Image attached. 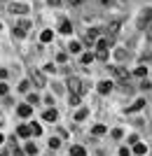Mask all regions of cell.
I'll return each mask as SVG.
<instances>
[{
  "label": "cell",
  "mask_w": 152,
  "mask_h": 156,
  "mask_svg": "<svg viewBox=\"0 0 152 156\" xmlns=\"http://www.w3.org/2000/svg\"><path fill=\"white\" fill-rule=\"evenodd\" d=\"M59 30H61V33H66V35H70V33H73V26H70V21H68V19H61Z\"/></svg>",
  "instance_id": "6"
},
{
  "label": "cell",
  "mask_w": 152,
  "mask_h": 156,
  "mask_svg": "<svg viewBox=\"0 0 152 156\" xmlns=\"http://www.w3.org/2000/svg\"><path fill=\"white\" fill-rule=\"evenodd\" d=\"M2 140H5V137H2V135H0V144H2Z\"/></svg>",
  "instance_id": "38"
},
{
  "label": "cell",
  "mask_w": 152,
  "mask_h": 156,
  "mask_svg": "<svg viewBox=\"0 0 152 156\" xmlns=\"http://www.w3.org/2000/svg\"><path fill=\"white\" fill-rule=\"evenodd\" d=\"M68 86H70V96H82V93H84V84H82V79H77V77L68 79Z\"/></svg>",
  "instance_id": "1"
},
{
  "label": "cell",
  "mask_w": 152,
  "mask_h": 156,
  "mask_svg": "<svg viewBox=\"0 0 152 156\" xmlns=\"http://www.w3.org/2000/svg\"><path fill=\"white\" fill-rule=\"evenodd\" d=\"M49 5H59V0H49Z\"/></svg>",
  "instance_id": "35"
},
{
  "label": "cell",
  "mask_w": 152,
  "mask_h": 156,
  "mask_svg": "<svg viewBox=\"0 0 152 156\" xmlns=\"http://www.w3.org/2000/svg\"><path fill=\"white\" fill-rule=\"evenodd\" d=\"M19 91H28V82H21V84H19Z\"/></svg>",
  "instance_id": "30"
},
{
  "label": "cell",
  "mask_w": 152,
  "mask_h": 156,
  "mask_svg": "<svg viewBox=\"0 0 152 156\" xmlns=\"http://www.w3.org/2000/svg\"><path fill=\"white\" fill-rule=\"evenodd\" d=\"M108 44H110L108 40H98V42H96V49H108Z\"/></svg>",
  "instance_id": "21"
},
{
  "label": "cell",
  "mask_w": 152,
  "mask_h": 156,
  "mask_svg": "<svg viewBox=\"0 0 152 156\" xmlns=\"http://www.w3.org/2000/svg\"><path fill=\"white\" fill-rule=\"evenodd\" d=\"M0 28H2V26H0Z\"/></svg>",
  "instance_id": "39"
},
{
  "label": "cell",
  "mask_w": 152,
  "mask_h": 156,
  "mask_svg": "<svg viewBox=\"0 0 152 156\" xmlns=\"http://www.w3.org/2000/svg\"><path fill=\"white\" fill-rule=\"evenodd\" d=\"M28 26H31L28 21H21L19 26H14V35H17V37H24V35H26V30H28Z\"/></svg>",
  "instance_id": "4"
},
{
  "label": "cell",
  "mask_w": 152,
  "mask_h": 156,
  "mask_svg": "<svg viewBox=\"0 0 152 156\" xmlns=\"http://www.w3.org/2000/svg\"><path fill=\"white\" fill-rule=\"evenodd\" d=\"M96 58L106 63V61H108V49H98V51H96Z\"/></svg>",
  "instance_id": "13"
},
{
  "label": "cell",
  "mask_w": 152,
  "mask_h": 156,
  "mask_svg": "<svg viewBox=\"0 0 152 156\" xmlns=\"http://www.w3.org/2000/svg\"><path fill=\"white\" fill-rule=\"evenodd\" d=\"M33 82L38 86H45V75H42L40 70H33Z\"/></svg>",
  "instance_id": "7"
},
{
  "label": "cell",
  "mask_w": 152,
  "mask_h": 156,
  "mask_svg": "<svg viewBox=\"0 0 152 156\" xmlns=\"http://www.w3.org/2000/svg\"><path fill=\"white\" fill-rule=\"evenodd\" d=\"M101 2H103V5H110V2H113V0H101Z\"/></svg>",
  "instance_id": "36"
},
{
  "label": "cell",
  "mask_w": 152,
  "mask_h": 156,
  "mask_svg": "<svg viewBox=\"0 0 152 156\" xmlns=\"http://www.w3.org/2000/svg\"><path fill=\"white\" fill-rule=\"evenodd\" d=\"M84 0H70V5H82Z\"/></svg>",
  "instance_id": "34"
},
{
  "label": "cell",
  "mask_w": 152,
  "mask_h": 156,
  "mask_svg": "<svg viewBox=\"0 0 152 156\" xmlns=\"http://www.w3.org/2000/svg\"><path fill=\"white\" fill-rule=\"evenodd\" d=\"M35 103H40V98L35 96V93H31V96H28V105H35Z\"/></svg>",
  "instance_id": "24"
},
{
  "label": "cell",
  "mask_w": 152,
  "mask_h": 156,
  "mask_svg": "<svg viewBox=\"0 0 152 156\" xmlns=\"http://www.w3.org/2000/svg\"><path fill=\"white\" fill-rule=\"evenodd\" d=\"M26 151H28V154H33V156H35V154H38V147H35V144L31 142V144H26Z\"/></svg>",
  "instance_id": "22"
},
{
  "label": "cell",
  "mask_w": 152,
  "mask_h": 156,
  "mask_svg": "<svg viewBox=\"0 0 152 156\" xmlns=\"http://www.w3.org/2000/svg\"><path fill=\"white\" fill-rule=\"evenodd\" d=\"M106 133V126H94V135H103Z\"/></svg>",
  "instance_id": "23"
},
{
  "label": "cell",
  "mask_w": 152,
  "mask_h": 156,
  "mask_svg": "<svg viewBox=\"0 0 152 156\" xmlns=\"http://www.w3.org/2000/svg\"><path fill=\"white\" fill-rule=\"evenodd\" d=\"M133 151H136L138 156H143L147 151V147H145V144H140V142H136V144H133Z\"/></svg>",
  "instance_id": "11"
},
{
  "label": "cell",
  "mask_w": 152,
  "mask_h": 156,
  "mask_svg": "<svg viewBox=\"0 0 152 156\" xmlns=\"http://www.w3.org/2000/svg\"><path fill=\"white\" fill-rule=\"evenodd\" d=\"M5 93H7V84H5V82H0V96H5Z\"/></svg>",
  "instance_id": "27"
},
{
  "label": "cell",
  "mask_w": 152,
  "mask_h": 156,
  "mask_svg": "<svg viewBox=\"0 0 152 156\" xmlns=\"http://www.w3.org/2000/svg\"><path fill=\"white\" fill-rule=\"evenodd\" d=\"M70 156H84V149H82V147H73V149H70Z\"/></svg>",
  "instance_id": "15"
},
{
  "label": "cell",
  "mask_w": 152,
  "mask_h": 156,
  "mask_svg": "<svg viewBox=\"0 0 152 156\" xmlns=\"http://www.w3.org/2000/svg\"><path fill=\"white\" fill-rule=\"evenodd\" d=\"M110 89H113V82H101L98 84V93H110Z\"/></svg>",
  "instance_id": "10"
},
{
  "label": "cell",
  "mask_w": 152,
  "mask_h": 156,
  "mask_svg": "<svg viewBox=\"0 0 152 156\" xmlns=\"http://www.w3.org/2000/svg\"><path fill=\"white\" fill-rule=\"evenodd\" d=\"M56 117H59V114H56V110H47L45 114H42V119H45V121H56Z\"/></svg>",
  "instance_id": "9"
},
{
  "label": "cell",
  "mask_w": 152,
  "mask_h": 156,
  "mask_svg": "<svg viewBox=\"0 0 152 156\" xmlns=\"http://www.w3.org/2000/svg\"><path fill=\"white\" fill-rule=\"evenodd\" d=\"M12 156H21V151H17V149H14V154Z\"/></svg>",
  "instance_id": "37"
},
{
  "label": "cell",
  "mask_w": 152,
  "mask_h": 156,
  "mask_svg": "<svg viewBox=\"0 0 152 156\" xmlns=\"http://www.w3.org/2000/svg\"><path fill=\"white\" fill-rule=\"evenodd\" d=\"M145 30H147V40H152V23H147Z\"/></svg>",
  "instance_id": "29"
},
{
  "label": "cell",
  "mask_w": 152,
  "mask_h": 156,
  "mask_svg": "<svg viewBox=\"0 0 152 156\" xmlns=\"http://www.w3.org/2000/svg\"><path fill=\"white\" fill-rule=\"evenodd\" d=\"M143 105H145V100H136V103H133V105H131V107H129L126 112H136V110H140Z\"/></svg>",
  "instance_id": "14"
},
{
  "label": "cell",
  "mask_w": 152,
  "mask_h": 156,
  "mask_svg": "<svg viewBox=\"0 0 152 156\" xmlns=\"http://www.w3.org/2000/svg\"><path fill=\"white\" fill-rule=\"evenodd\" d=\"M49 147H52V149H59V147H61V140H59V137H52V140H49Z\"/></svg>",
  "instance_id": "17"
},
{
  "label": "cell",
  "mask_w": 152,
  "mask_h": 156,
  "mask_svg": "<svg viewBox=\"0 0 152 156\" xmlns=\"http://www.w3.org/2000/svg\"><path fill=\"white\" fill-rule=\"evenodd\" d=\"M9 12H12V14H26L28 7L21 5V2H12V5H9Z\"/></svg>",
  "instance_id": "5"
},
{
  "label": "cell",
  "mask_w": 152,
  "mask_h": 156,
  "mask_svg": "<svg viewBox=\"0 0 152 156\" xmlns=\"http://www.w3.org/2000/svg\"><path fill=\"white\" fill-rule=\"evenodd\" d=\"M80 61H82L84 65H89V63L94 61V56H91V54H82V58H80Z\"/></svg>",
  "instance_id": "18"
},
{
  "label": "cell",
  "mask_w": 152,
  "mask_h": 156,
  "mask_svg": "<svg viewBox=\"0 0 152 156\" xmlns=\"http://www.w3.org/2000/svg\"><path fill=\"white\" fill-rule=\"evenodd\" d=\"M80 103V96H70V105H77Z\"/></svg>",
  "instance_id": "31"
},
{
  "label": "cell",
  "mask_w": 152,
  "mask_h": 156,
  "mask_svg": "<svg viewBox=\"0 0 152 156\" xmlns=\"http://www.w3.org/2000/svg\"><path fill=\"white\" fill-rule=\"evenodd\" d=\"M152 19V9H143V14L138 16V28H145V23H150Z\"/></svg>",
  "instance_id": "2"
},
{
  "label": "cell",
  "mask_w": 152,
  "mask_h": 156,
  "mask_svg": "<svg viewBox=\"0 0 152 156\" xmlns=\"http://www.w3.org/2000/svg\"><path fill=\"white\" fill-rule=\"evenodd\" d=\"M7 77V70H5V68H0V79H5Z\"/></svg>",
  "instance_id": "33"
},
{
  "label": "cell",
  "mask_w": 152,
  "mask_h": 156,
  "mask_svg": "<svg viewBox=\"0 0 152 156\" xmlns=\"http://www.w3.org/2000/svg\"><path fill=\"white\" fill-rule=\"evenodd\" d=\"M80 49H82V44H80V42H70V54H77Z\"/></svg>",
  "instance_id": "19"
},
{
  "label": "cell",
  "mask_w": 152,
  "mask_h": 156,
  "mask_svg": "<svg viewBox=\"0 0 152 156\" xmlns=\"http://www.w3.org/2000/svg\"><path fill=\"white\" fill-rule=\"evenodd\" d=\"M17 133H19L21 137H28V135H31V126H19V128H17Z\"/></svg>",
  "instance_id": "12"
},
{
  "label": "cell",
  "mask_w": 152,
  "mask_h": 156,
  "mask_svg": "<svg viewBox=\"0 0 152 156\" xmlns=\"http://www.w3.org/2000/svg\"><path fill=\"white\" fill-rule=\"evenodd\" d=\"M19 117H31V112H33V107L31 105H19Z\"/></svg>",
  "instance_id": "8"
},
{
  "label": "cell",
  "mask_w": 152,
  "mask_h": 156,
  "mask_svg": "<svg viewBox=\"0 0 152 156\" xmlns=\"http://www.w3.org/2000/svg\"><path fill=\"white\" fill-rule=\"evenodd\" d=\"M119 156H129V149H126V147H122V149H119Z\"/></svg>",
  "instance_id": "32"
},
{
  "label": "cell",
  "mask_w": 152,
  "mask_h": 156,
  "mask_svg": "<svg viewBox=\"0 0 152 156\" xmlns=\"http://www.w3.org/2000/svg\"><path fill=\"white\" fill-rule=\"evenodd\" d=\"M40 40H42V42H49V40H52V30H45L40 35Z\"/></svg>",
  "instance_id": "20"
},
{
  "label": "cell",
  "mask_w": 152,
  "mask_h": 156,
  "mask_svg": "<svg viewBox=\"0 0 152 156\" xmlns=\"http://www.w3.org/2000/svg\"><path fill=\"white\" fill-rule=\"evenodd\" d=\"M133 75H136V77H145V75H147V68H136Z\"/></svg>",
  "instance_id": "16"
},
{
  "label": "cell",
  "mask_w": 152,
  "mask_h": 156,
  "mask_svg": "<svg viewBox=\"0 0 152 156\" xmlns=\"http://www.w3.org/2000/svg\"><path fill=\"white\" fill-rule=\"evenodd\" d=\"M113 137H115V140H119V137H122V130L115 128V130H113Z\"/></svg>",
  "instance_id": "28"
},
{
  "label": "cell",
  "mask_w": 152,
  "mask_h": 156,
  "mask_svg": "<svg viewBox=\"0 0 152 156\" xmlns=\"http://www.w3.org/2000/svg\"><path fill=\"white\" fill-rule=\"evenodd\" d=\"M75 119H77V121H82V119H87V110H80L77 114H75Z\"/></svg>",
  "instance_id": "25"
},
{
  "label": "cell",
  "mask_w": 152,
  "mask_h": 156,
  "mask_svg": "<svg viewBox=\"0 0 152 156\" xmlns=\"http://www.w3.org/2000/svg\"><path fill=\"white\" fill-rule=\"evenodd\" d=\"M117 33H119V21H113V23L108 26V42L117 37Z\"/></svg>",
  "instance_id": "3"
},
{
  "label": "cell",
  "mask_w": 152,
  "mask_h": 156,
  "mask_svg": "<svg viewBox=\"0 0 152 156\" xmlns=\"http://www.w3.org/2000/svg\"><path fill=\"white\" fill-rule=\"evenodd\" d=\"M31 133H33V135H40V133H42V128H40L38 124H33V126H31Z\"/></svg>",
  "instance_id": "26"
}]
</instances>
